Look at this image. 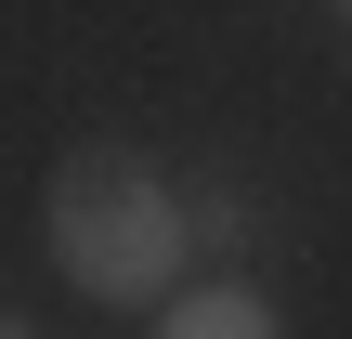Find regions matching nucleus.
Instances as JSON below:
<instances>
[{
	"label": "nucleus",
	"instance_id": "f257e3e1",
	"mask_svg": "<svg viewBox=\"0 0 352 339\" xmlns=\"http://www.w3.org/2000/svg\"><path fill=\"white\" fill-rule=\"evenodd\" d=\"M39 235H52V274H65L78 300L144 314V300H170V274H183V248H196V209H183L131 144H78V157L52 170V196H39Z\"/></svg>",
	"mask_w": 352,
	"mask_h": 339
},
{
	"label": "nucleus",
	"instance_id": "f03ea898",
	"mask_svg": "<svg viewBox=\"0 0 352 339\" xmlns=\"http://www.w3.org/2000/svg\"><path fill=\"white\" fill-rule=\"evenodd\" d=\"M157 339H274V300H261L248 274H222V287H183V300L157 314Z\"/></svg>",
	"mask_w": 352,
	"mask_h": 339
},
{
	"label": "nucleus",
	"instance_id": "7ed1b4c3",
	"mask_svg": "<svg viewBox=\"0 0 352 339\" xmlns=\"http://www.w3.org/2000/svg\"><path fill=\"white\" fill-rule=\"evenodd\" d=\"M0 339H39V327H26V314H0Z\"/></svg>",
	"mask_w": 352,
	"mask_h": 339
}]
</instances>
